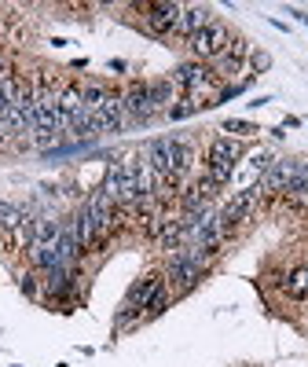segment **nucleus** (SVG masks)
<instances>
[{"label": "nucleus", "instance_id": "12", "mask_svg": "<svg viewBox=\"0 0 308 367\" xmlns=\"http://www.w3.org/2000/svg\"><path fill=\"white\" fill-rule=\"evenodd\" d=\"M283 294L290 298V301H308V268L305 265H297V268H290L283 279Z\"/></svg>", "mask_w": 308, "mask_h": 367}, {"label": "nucleus", "instance_id": "22", "mask_svg": "<svg viewBox=\"0 0 308 367\" xmlns=\"http://www.w3.org/2000/svg\"><path fill=\"white\" fill-rule=\"evenodd\" d=\"M290 15H294V19H301V23L308 26V15H305V12H297V8H290Z\"/></svg>", "mask_w": 308, "mask_h": 367}, {"label": "nucleus", "instance_id": "9", "mask_svg": "<svg viewBox=\"0 0 308 367\" xmlns=\"http://www.w3.org/2000/svg\"><path fill=\"white\" fill-rule=\"evenodd\" d=\"M143 158H147V166L154 169V177L173 180V140L169 136H154L151 144L143 147Z\"/></svg>", "mask_w": 308, "mask_h": 367}, {"label": "nucleus", "instance_id": "13", "mask_svg": "<svg viewBox=\"0 0 308 367\" xmlns=\"http://www.w3.org/2000/svg\"><path fill=\"white\" fill-rule=\"evenodd\" d=\"M176 85H173V78H158V81H151V107L158 114H165L169 107L176 103Z\"/></svg>", "mask_w": 308, "mask_h": 367}, {"label": "nucleus", "instance_id": "19", "mask_svg": "<svg viewBox=\"0 0 308 367\" xmlns=\"http://www.w3.org/2000/svg\"><path fill=\"white\" fill-rule=\"evenodd\" d=\"M19 290H23L26 298H40V272H37V268L23 272V279H19Z\"/></svg>", "mask_w": 308, "mask_h": 367}, {"label": "nucleus", "instance_id": "14", "mask_svg": "<svg viewBox=\"0 0 308 367\" xmlns=\"http://www.w3.org/2000/svg\"><path fill=\"white\" fill-rule=\"evenodd\" d=\"M107 92H110V85H103V81H84L81 85V100L88 111H99L103 100H107Z\"/></svg>", "mask_w": 308, "mask_h": 367}, {"label": "nucleus", "instance_id": "20", "mask_svg": "<svg viewBox=\"0 0 308 367\" xmlns=\"http://www.w3.org/2000/svg\"><path fill=\"white\" fill-rule=\"evenodd\" d=\"M268 67H272L268 52H253V70H268Z\"/></svg>", "mask_w": 308, "mask_h": 367}, {"label": "nucleus", "instance_id": "16", "mask_svg": "<svg viewBox=\"0 0 308 367\" xmlns=\"http://www.w3.org/2000/svg\"><path fill=\"white\" fill-rule=\"evenodd\" d=\"M220 133H224V136H235V140H250L253 133H261V129L253 125V122H246V118H228Z\"/></svg>", "mask_w": 308, "mask_h": 367}, {"label": "nucleus", "instance_id": "21", "mask_svg": "<svg viewBox=\"0 0 308 367\" xmlns=\"http://www.w3.org/2000/svg\"><path fill=\"white\" fill-rule=\"evenodd\" d=\"M110 70H118V74H125V70H129V63H125V59H110Z\"/></svg>", "mask_w": 308, "mask_h": 367}, {"label": "nucleus", "instance_id": "5", "mask_svg": "<svg viewBox=\"0 0 308 367\" xmlns=\"http://www.w3.org/2000/svg\"><path fill=\"white\" fill-rule=\"evenodd\" d=\"M121 107H125V122L129 125H151L154 118H158V111L151 107V81H143V78H136V81H129L121 89Z\"/></svg>", "mask_w": 308, "mask_h": 367}, {"label": "nucleus", "instance_id": "4", "mask_svg": "<svg viewBox=\"0 0 308 367\" xmlns=\"http://www.w3.org/2000/svg\"><path fill=\"white\" fill-rule=\"evenodd\" d=\"M231 26L228 23H220V19H213L206 30H198L195 37L187 41V52H191V59L195 63H213L217 56H224V48L231 45Z\"/></svg>", "mask_w": 308, "mask_h": 367}, {"label": "nucleus", "instance_id": "17", "mask_svg": "<svg viewBox=\"0 0 308 367\" xmlns=\"http://www.w3.org/2000/svg\"><path fill=\"white\" fill-rule=\"evenodd\" d=\"M202 111V107L195 103V100H176L173 107H169V111H165V118H169V122H184V118H191V114H198Z\"/></svg>", "mask_w": 308, "mask_h": 367}, {"label": "nucleus", "instance_id": "23", "mask_svg": "<svg viewBox=\"0 0 308 367\" xmlns=\"http://www.w3.org/2000/svg\"><path fill=\"white\" fill-rule=\"evenodd\" d=\"M59 367H67V364H59Z\"/></svg>", "mask_w": 308, "mask_h": 367}, {"label": "nucleus", "instance_id": "3", "mask_svg": "<svg viewBox=\"0 0 308 367\" xmlns=\"http://www.w3.org/2000/svg\"><path fill=\"white\" fill-rule=\"evenodd\" d=\"M242 140L235 136H213L209 140V147H206V177H213L220 188H228L231 177H235V166H239V158H242Z\"/></svg>", "mask_w": 308, "mask_h": 367}, {"label": "nucleus", "instance_id": "2", "mask_svg": "<svg viewBox=\"0 0 308 367\" xmlns=\"http://www.w3.org/2000/svg\"><path fill=\"white\" fill-rule=\"evenodd\" d=\"M264 206V199H261V191H257V184H250V188H242L235 191L224 206L217 210V221H220V228H224L228 239H235V235L242 228H250V221L257 217V210Z\"/></svg>", "mask_w": 308, "mask_h": 367}, {"label": "nucleus", "instance_id": "10", "mask_svg": "<svg viewBox=\"0 0 308 367\" xmlns=\"http://www.w3.org/2000/svg\"><path fill=\"white\" fill-rule=\"evenodd\" d=\"M213 12H209L206 4H191V8H184V15H180V23H176V30H173V37H180L187 45L191 37L198 34V30H206L209 23H213Z\"/></svg>", "mask_w": 308, "mask_h": 367}, {"label": "nucleus", "instance_id": "6", "mask_svg": "<svg viewBox=\"0 0 308 367\" xmlns=\"http://www.w3.org/2000/svg\"><path fill=\"white\" fill-rule=\"evenodd\" d=\"M140 12H143V26L151 37H173L180 15H184V4H176V0H154V4H140Z\"/></svg>", "mask_w": 308, "mask_h": 367}, {"label": "nucleus", "instance_id": "11", "mask_svg": "<svg viewBox=\"0 0 308 367\" xmlns=\"http://www.w3.org/2000/svg\"><path fill=\"white\" fill-rule=\"evenodd\" d=\"M95 151V140H67V144H56L51 151H45V162H62V158H81V155H92Z\"/></svg>", "mask_w": 308, "mask_h": 367}, {"label": "nucleus", "instance_id": "1", "mask_svg": "<svg viewBox=\"0 0 308 367\" xmlns=\"http://www.w3.org/2000/svg\"><path fill=\"white\" fill-rule=\"evenodd\" d=\"M209 268H213V261H209L198 246H180L176 254L165 257L162 279H165V287L173 290V298H184V294H191V290L202 283V279H206Z\"/></svg>", "mask_w": 308, "mask_h": 367}, {"label": "nucleus", "instance_id": "8", "mask_svg": "<svg viewBox=\"0 0 308 367\" xmlns=\"http://www.w3.org/2000/svg\"><path fill=\"white\" fill-rule=\"evenodd\" d=\"M246 59H250V41L246 37H231L224 56H217L213 63H209V70H213L217 81H228V78H235V74L246 67Z\"/></svg>", "mask_w": 308, "mask_h": 367}, {"label": "nucleus", "instance_id": "7", "mask_svg": "<svg viewBox=\"0 0 308 367\" xmlns=\"http://www.w3.org/2000/svg\"><path fill=\"white\" fill-rule=\"evenodd\" d=\"M294 173H297V158H275L268 166V173L253 180V184H257V191H261V199L264 202L283 199L286 188H290V180H294Z\"/></svg>", "mask_w": 308, "mask_h": 367}, {"label": "nucleus", "instance_id": "18", "mask_svg": "<svg viewBox=\"0 0 308 367\" xmlns=\"http://www.w3.org/2000/svg\"><path fill=\"white\" fill-rule=\"evenodd\" d=\"M191 184H195V188L202 191V199H206V202H213V199H220V191H224V188H220V184H217L213 177H206V173H202V177H195V180H191Z\"/></svg>", "mask_w": 308, "mask_h": 367}, {"label": "nucleus", "instance_id": "15", "mask_svg": "<svg viewBox=\"0 0 308 367\" xmlns=\"http://www.w3.org/2000/svg\"><path fill=\"white\" fill-rule=\"evenodd\" d=\"M173 305V290L165 287V279H162V287L154 290V298H151V305H147V312H143V320H154V316H162V312Z\"/></svg>", "mask_w": 308, "mask_h": 367}]
</instances>
